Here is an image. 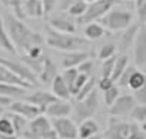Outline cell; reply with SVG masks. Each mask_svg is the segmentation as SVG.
I'll return each mask as SVG.
<instances>
[{
  "label": "cell",
  "mask_w": 146,
  "mask_h": 139,
  "mask_svg": "<svg viewBox=\"0 0 146 139\" xmlns=\"http://www.w3.org/2000/svg\"><path fill=\"white\" fill-rule=\"evenodd\" d=\"M0 48H3L5 51H8V53H11V54H17V50H16L14 45H13L8 33H6L5 23H3L2 19H0Z\"/></svg>",
  "instance_id": "484cf974"
},
{
  "label": "cell",
  "mask_w": 146,
  "mask_h": 139,
  "mask_svg": "<svg viewBox=\"0 0 146 139\" xmlns=\"http://www.w3.org/2000/svg\"><path fill=\"white\" fill-rule=\"evenodd\" d=\"M6 116L11 119V124H13V128H14V133L17 134L19 138H22L23 131L27 130V127H28V122L30 121L27 119V117H23L22 114H17V113H8Z\"/></svg>",
  "instance_id": "cb8c5ba5"
},
{
  "label": "cell",
  "mask_w": 146,
  "mask_h": 139,
  "mask_svg": "<svg viewBox=\"0 0 146 139\" xmlns=\"http://www.w3.org/2000/svg\"><path fill=\"white\" fill-rule=\"evenodd\" d=\"M145 85H146V74L137 68L134 73H132V76L129 79V83H127V88H131L132 91H135V90L141 88V87H145Z\"/></svg>",
  "instance_id": "4316f807"
},
{
  "label": "cell",
  "mask_w": 146,
  "mask_h": 139,
  "mask_svg": "<svg viewBox=\"0 0 146 139\" xmlns=\"http://www.w3.org/2000/svg\"><path fill=\"white\" fill-rule=\"evenodd\" d=\"M72 110H73L72 104L68 102V100L58 99L45 108V114H47L48 117H53V119L54 117H67L72 114Z\"/></svg>",
  "instance_id": "5bb4252c"
},
{
  "label": "cell",
  "mask_w": 146,
  "mask_h": 139,
  "mask_svg": "<svg viewBox=\"0 0 146 139\" xmlns=\"http://www.w3.org/2000/svg\"><path fill=\"white\" fill-rule=\"evenodd\" d=\"M134 59L137 67L146 65V25H140L134 42Z\"/></svg>",
  "instance_id": "7c38bea8"
},
{
  "label": "cell",
  "mask_w": 146,
  "mask_h": 139,
  "mask_svg": "<svg viewBox=\"0 0 146 139\" xmlns=\"http://www.w3.org/2000/svg\"><path fill=\"white\" fill-rule=\"evenodd\" d=\"M89 77L90 76H87V74H84V73H79L78 74V77H76V81H75V83H73V88H72V96H76L78 94V91L84 87V83L89 81Z\"/></svg>",
  "instance_id": "74e56055"
},
{
  "label": "cell",
  "mask_w": 146,
  "mask_h": 139,
  "mask_svg": "<svg viewBox=\"0 0 146 139\" xmlns=\"http://www.w3.org/2000/svg\"><path fill=\"white\" fill-rule=\"evenodd\" d=\"M0 139H20V138L16 136V134H11V136H2V134H0Z\"/></svg>",
  "instance_id": "bcb514c9"
},
{
  "label": "cell",
  "mask_w": 146,
  "mask_h": 139,
  "mask_svg": "<svg viewBox=\"0 0 146 139\" xmlns=\"http://www.w3.org/2000/svg\"><path fill=\"white\" fill-rule=\"evenodd\" d=\"M129 65V59H127L126 54H117V59H115V65H113V71H112V81H118L120 76L123 74V71L127 68Z\"/></svg>",
  "instance_id": "d4e9b609"
},
{
  "label": "cell",
  "mask_w": 146,
  "mask_h": 139,
  "mask_svg": "<svg viewBox=\"0 0 146 139\" xmlns=\"http://www.w3.org/2000/svg\"><path fill=\"white\" fill-rule=\"evenodd\" d=\"M23 139H58V134L53 128V124L45 114H39L31 119L28 127L22 134Z\"/></svg>",
  "instance_id": "3957f363"
},
{
  "label": "cell",
  "mask_w": 146,
  "mask_h": 139,
  "mask_svg": "<svg viewBox=\"0 0 146 139\" xmlns=\"http://www.w3.org/2000/svg\"><path fill=\"white\" fill-rule=\"evenodd\" d=\"M23 99H27L28 102L34 104V105L40 107L44 111L47 108L50 104H53L54 100H58V97L53 94L51 91H45V90H34V91H31L30 94H27Z\"/></svg>",
  "instance_id": "4fadbf2b"
},
{
  "label": "cell",
  "mask_w": 146,
  "mask_h": 139,
  "mask_svg": "<svg viewBox=\"0 0 146 139\" xmlns=\"http://www.w3.org/2000/svg\"><path fill=\"white\" fill-rule=\"evenodd\" d=\"M118 2H121V0H96V2L89 3L84 16L79 17V20H81L82 23L98 22V20H101Z\"/></svg>",
  "instance_id": "5b68a950"
},
{
  "label": "cell",
  "mask_w": 146,
  "mask_h": 139,
  "mask_svg": "<svg viewBox=\"0 0 146 139\" xmlns=\"http://www.w3.org/2000/svg\"><path fill=\"white\" fill-rule=\"evenodd\" d=\"M87 3H92V2H96V0H86Z\"/></svg>",
  "instance_id": "681fc988"
},
{
  "label": "cell",
  "mask_w": 146,
  "mask_h": 139,
  "mask_svg": "<svg viewBox=\"0 0 146 139\" xmlns=\"http://www.w3.org/2000/svg\"><path fill=\"white\" fill-rule=\"evenodd\" d=\"M56 76H58V68H56V65H54V62L51 60L50 57H47V56H45L42 70H40L39 74H37L39 82L44 83V85H51V82L54 81V77H56Z\"/></svg>",
  "instance_id": "9a60e30c"
},
{
  "label": "cell",
  "mask_w": 146,
  "mask_h": 139,
  "mask_svg": "<svg viewBox=\"0 0 146 139\" xmlns=\"http://www.w3.org/2000/svg\"><path fill=\"white\" fill-rule=\"evenodd\" d=\"M113 85H115V81H112V77H101L98 81V88L101 91H106V90H109Z\"/></svg>",
  "instance_id": "60d3db41"
},
{
  "label": "cell",
  "mask_w": 146,
  "mask_h": 139,
  "mask_svg": "<svg viewBox=\"0 0 146 139\" xmlns=\"http://www.w3.org/2000/svg\"><path fill=\"white\" fill-rule=\"evenodd\" d=\"M95 85H96V83H95V79H93V77H89V81L84 83V87H82V88L78 91V94L75 96V99H76V100H82L84 97H87L90 93L95 90Z\"/></svg>",
  "instance_id": "1f68e13d"
},
{
  "label": "cell",
  "mask_w": 146,
  "mask_h": 139,
  "mask_svg": "<svg viewBox=\"0 0 146 139\" xmlns=\"http://www.w3.org/2000/svg\"><path fill=\"white\" fill-rule=\"evenodd\" d=\"M8 107H9V111L17 113V114H22V116L27 117L28 121L37 117L39 114H45V111L40 108V107H37V105H34V104L28 102L27 99H23V100H19V99L13 100Z\"/></svg>",
  "instance_id": "8fae6325"
},
{
  "label": "cell",
  "mask_w": 146,
  "mask_h": 139,
  "mask_svg": "<svg viewBox=\"0 0 146 139\" xmlns=\"http://www.w3.org/2000/svg\"><path fill=\"white\" fill-rule=\"evenodd\" d=\"M140 128H141V130H143L145 133H146V122H141V124H140Z\"/></svg>",
  "instance_id": "c3c4849f"
},
{
  "label": "cell",
  "mask_w": 146,
  "mask_h": 139,
  "mask_svg": "<svg viewBox=\"0 0 146 139\" xmlns=\"http://www.w3.org/2000/svg\"><path fill=\"white\" fill-rule=\"evenodd\" d=\"M132 96H134V99H135V102H137V104L146 105V85L141 87V88H138V90H135Z\"/></svg>",
  "instance_id": "f35d334b"
},
{
  "label": "cell",
  "mask_w": 146,
  "mask_h": 139,
  "mask_svg": "<svg viewBox=\"0 0 146 139\" xmlns=\"http://www.w3.org/2000/svg\"><path fill=\"white\" fill-rule=\"evenodd\" d=\"M132 130V122H126L121 117L112 116L107 121V130L104 138L106 139H129Z\"/></svg>",
  "instance_id": "52a82bcc"
},
{
  "label": "cell",
  "mask_w": 146,
  "mask_h": 139,
  "mask_svg": "<svg viewBox=\"0 0 146 139\" xmlns=\"http://www.w3.org/2000/svg\"><path fill=\"white\" fill-rule=\"evenodd\" d=\"M115 59H117V54L112 56V57L103 60V67H101V77H110L112 76V71H113V65H115Z\"/></svg>",
  "instance_id": "8d00e7d4"
},
{
  "label": "cell",
  "mask_w": 146,
  "mask_h": 139,
  "mask_svg": "<svg viewBox=\"0 0 146 139\" xmlns=\"http://www.w3.org/2000/svg\"><path fill=\"white\" fill-rule=\"evenodd\" d=\"M120 94H121V93H120V87L115 83V85L110 87L109 90L103 91V100H104V104H106L107 107H110L118 99V96H120Z\"/></svg>",
  "instance_id": "f546056e"
},
{
  "label": "cell",
  "mask_w": 146,
  "mask_h": 139,
  "mask_svg": "<svg viewBox=\"0 0 146 139\" xmlns=\"http://www.w3.org/2000/svg\"><path fill=\"white\" fill-rule=\"evenodd\" d=\"M87 139H106L104 136H101V134H95V136H92V138H87Z\"/></svg>",
  "instance_id": "7dc6e473"
},
{
  "label": "cell",
  "mask_w": 146,
  "mask_h": 139,
  "mask_svg": "<svg viewBox=\"0 0 146 139\" xmlns=\"http://www.w3.org/2000/svg\"><path fill=\"white\" fill-rule=\"evenodd\" d=\"M135 70H137V67H135V65H127V68L123 71V74L120 76V79H118L115 83L120 87V88H126L127 83H129V79H131L132 73H134Z\"/></svg>",
  "instance_id": "d6a6232c"
},
{
  "label": "cell",
  "mask_w": 146,
  "mask_h": 139,
  "mask_svg": "<svg viewBox=\"0 0 146 139\" xmlns=\"http://www.w3.org/2000/svg\"><path fill=\"white\" fill-rule=\"evenodd\" d=\"M45 43L59 51H86L89 48V40L86 37H79L76 34L61 33L53 30L50 25L45 26Z\"/></svg>",
  "instance_id": "7a4b0ae2"
},
{
  "label": "cell",
  "mask_w": 146,
  "mask_h": 139,
  "mask_svg": "<svg viewBox=\"0 0 146 139\" xmlns=\"http://www.w3.org/2000/svg\"><path fill=\"white\" fill-rule=\"evenodd\" d=\"M87 51H67L62 56V67L64 68H78L84 60L89 59Z\"/></svg>",
  "instance_id": "2e32d148"
},
{
  "label": "cell",
  "mask_w": 146,
  "mask_h": 139,
  "mask_svg": "<svg viewBox=\"0 0 146 139\" xmlns=\"http://www.w3.org/2000/svg\"><path fill=\"white\" fill-rule=\"evenodd\" d=\"M50 26L56 31L61 33H68V34H75L76 31V23L73 22L70 17H64V16H54L50 19Z\"/></svg>",
  "instance_id": "e0dca14e"
},
{
  "label": "cell",
  "mask_w": 146,
  "mask_h": 139,
  "mask_svg": "<svg viewBox=\"0 0 146 139\" xmlns=\"http://www.w3.org/2000/svg\"><path fill=\"white\" fill-rule=\"evenodd\" d=\"M92 70H93V62L90 60V59L84 60V62H82V64L78 67V71H79V73H84V74H87V76H90Z\"/></svg>",
  "instance_id": "b9f144b4"
},
{
  "label": "cell",
  "mask_w": 146,
  "mask_h": 139,
  "mask_svg": "<svg viewBox=\"0 0 146 139\" xmlns=\"http://www.w3.org/2000/svg\"><path fill=\"white\" fill-rule=\"evenodd\" d=\"M98 111V91L93 90L92 93L84 97L82 100H76V105H75V114H76V119L81 122V121L90 119L93 114Z\"/></svg>",
  "instance_id": "8992f818"
},
{
  "label": "cell",
  "mask_w": 146,
  "mask_h": 139,
  "mask_svg": "<svg viewBox=\"0 0 146 139\" xmlns=\"http://www.w3.org/2000/svg\"><path fill=\"white\" fill-rule=\"evenodd\" d=\"M132 23V12L127 9H110L101 19V25L106 30L117 33V31L126 30Z\"/></svg>",
  "instance_id": "277c9868"
},
{
  "label": "cell",
  "mask_w": 146,
  "mask_h": 139,
  "mask_svg": "<svg viewBox=\"0 0 146 139\" xmlns=\"http://www.w3.org/2000/svg\"><path fill=\"white\" fill-rule=\"evenodd\" d=\"M79 71L78 68H65V71L62 73V77H64L65 83L68 85V88H70V93H72V88H73V83H75L76 77H78Z\"/></svg>",
  "instance_id": "d590c367"
},
{
  "label": "cell",
  "mask_w": 146,
  "mask_h": 139,
  "mask_svg": "<svg viewBox=\"0 0 146 139\" xmlns=\"http://www.w3.org/2000/svg\"><path fill=\"white\" fill-rule=\"evenodd\" d=\"M23 14L25 17H39L44 16V3L42 0H25L23 2Z\"/></svg>",
  "instance_id": "44dd1931"
},
{
  "label": "cell",
  "mask_w": 146,
  "mask_h": 139,
  "mask_svg": "<svg viewBox=\"0 0 146 139\" xmlns=\"http://www.w3.org/2000/svg\"><path fill=\"white\" fill-rule=\"evenodd\" d=\"M98 131H100V125L93 119L81 121L79 125H78V138L79 139L92 138V136H95V134H98Z\"/></svg>",
  "instance_id": "ffe728a7"
},
{
  "label": "cell",
  "mask_w": 146,
  "mask_h": 139,
  "mask_svg": "<svg viewBox=\"0 0 146 139\" xmlns=\"http://www.w3.org/2000/svg\"><path fill=\"white\" fill-rule=\"evenodd\" d=\"M140 25L141 23H131L126 30H123V36L120 39V48L123 51H126L127 48L134 47V42H135V37L138 34V30H140Z\"/></svg>",
  "instance_id": "ac0fdd59"
},
{
  "label": "cell",
  "mask_w": 146,
  "mask_h": 139,
  "mask_svg": "<svg viewBox=\"0 0 146 139\" xmlns=\"http://www.w3.org/2000/svg\"><path fill=\"white\" fill-rule=\"evenodd\" d=\"M27 93H28V88H23V87H19V85H11V83H0V94L11 97L13 100L20 96L25 97Z\"/></svg>",
  "instance_id": "603a6c76"
},
{
  "label": "cell",
  "mask_w": 146,
  "mask_h": 139,
  "mask_svg": "<svg viewBox=\"0 0 146 139\" xmlns=\"http://www.w3.org/2000/svg\"><path fill=\"white\" fill-rule=\"evenodd\" d=\"M0 134H2V136H11V134H16L14 128H13V124H11V119H9L6 114L5 116H0Z\"/></svg>",
  "instance_id": "4dcf8cb0"
},
{
  "label": "cell",
  "mask_w": 146,
  "mask_h": 139,
  "mask_svg": "<svg viewBox=\"0 0 146 139\" xmlns=\"http://www.w3.org/2000/svg\"><path fill=\"white\" fill-rule=\"evenodd\" d=\"M135 122L141 124V122H146V105H141V104H137L135 108L132 110V113L129 114Z\"/></svg>",
  "instance_id": "836d02e7"
},
{
  "label": "cell",
  "mask_w": 146,
  "mask_h": 139,
  "mask_svg": "<svg viewBox=\"0 0 146 139\" xmlns=\"http://www.w3.org/2000/svg\"><path fill=\"white\" fill-rule=\"evenodd\" d=\"M51 93H53L58 99H64V100H67L68 97L72 96L70 88H68V85L65 83L62 74H58L56 77H54V81L51 82Z\"/></svg>",
  "instance_id": "d6986e66"
},
{
  "label": "cell",
  "mask_w": 146,
  "mask_h": 139,
  "mask_svg": "<svg viewBox=\"0 0 146 139\" xmlns=\"http://www.w3.org/2000/svg\"><path fill=\"white\" fill-rule=\"evenodd\" d=\"M44 3V16H48L54 9V6L58 5V0H42Z\"/></svg>",
  "instance_id": "7bdbcfd3"
},
{
  "label": "cell",
  "mask_w": 146,
  "mask_h": 139,
  "mask_svg": "<svg viewBox=\"0 0 146 139\" xmlns=\"http://www.w3.org/2000/svg\"><path fill=\"white\" fill-rule=\"evenodd\" d=\"M6 8H9L13 11L16 17L19 19H23L25 14H23V0H0Z\"/></svg>",
  "instance_id": "83f0119b"
},
{
  "label": "cell",
  "mask_w": 146,
  "mask_h": 139,
  "mask_svg": "<svg viewBox=\"0 0 146 139\" xmlns=\"http://www.w3.org/2000/svg\"><path fill=\"white\" fill-rule=\"evenodd\" d=\"M11 102H13L11 97H6V96H2V94H0V111L3 110V107H8Z\"/></svg>",
  "instance_id": "f6af8a7d"
},
{
  "label": "cell",
  "mask_w": 146,
  "mask_h": 139,
  "mask_svg": "<svg viewBox=\"0 0 146 139\" xmlns=\"http://www.w3.org/2000/svg\"><path fill=\"white\" fill-rule=\"evenodd\" d=\"M73 2L75 0H58V8H59V11H67L68 8L73 5Z\"/></svg>",
  "instance_id": "ee69618b"
},
{
  "label": "cell",
  "mask_w": 146,
  "mask_h": 139,
  "mask_svg": "<svg viewBox=\"0 0 146 139\" xmlns=\"http://www.w3.org/2000/svg\"><path fill=\"white\" fill-rule=\"evenodd\" d=\"M145 25H146V22H145Z\"/></svg>",
  "instance_id": "f907efd6"
},
{
  "label": "cell",
  "mask_w": 146,
  "mask_h": 139,
  "mask_svg": "<svg viewBox=\"0 0 146 139\" xmlns=\"http://www.w3.org/2000/svg\"><path fill=\"white\" fill-rule=\"evenodd\" d=\"M137 16L140 22H146V0H137Z\"/></svg>",
  "instance_id": "ab89813d"
},
{
  "label": "cell",
  "mask_w": 146,
  "mask_h": 139,
  "mask_svg": "<svg viewBox=\"0 0 146 139\" xmlns=\"http://www.w3.org/2000/svg\"><path fill=\"white\" fill-rule=\"evenodd\" d=\"M87 5L89 3L86 2V0H75L73 5L67 9L68 16L70 17H82L86 12V9H87Z\"/></svg>",
  "instance_id": "f1b7e54d"
},
{
  "label": "cell",
  "mask_w": 146,
  "mask_h": 139,
  "mask_svg": "<svg viewBox=\"0 0 146 139\" xmlns=\"http://www.w3.org/2000/svg\"><path fill=\"white\" fill-rule=\"evenodd\" d=\"M0 64L5 65L8 70H11L13 73H16L17 76H20L22 79H25L27 82H30L33 87L37 85V82H39V79H37V76L34 74L31 70L27 67L25 64H23L22 60L17 62V60H11V59H5V57H0Z\"/></svg>",
  "instance_id": "9c48e42d"
},
{
  "label": "cell",
  "mask_w": 146,
  "mask_h": 139,
  "mask_svg": "<svg viewBox=\"0 0 146 139\" xmlns=\"http://www.w3.org/2000/svg\"><path fill=\"white\" fill-rule=\"evenodd\" d=\"M5 28L8 33L9 39H11L13 45L16 47L17 51L25 53L27 50H30L31 47L44 43V37L36 31H31L25 23L22 22V19L16 17L14 14H8L5 19Z\"/></svg>",
  "instance_id": "6da1fadb"
},
{
  "label": "cell",
  "mask_w": 146,
  "mask_h": 139,
  "mask_svg": "<svg viewBox=\"0 0 146 139\" xmlns=\"http://www.w3.org/2000/svg\"><path fill=\"white\" fill-rule=\"evenodd\" d=\"M117 54V45L115 43H104L101 47V50H100L98 53V57L101 59V60H106V59L112 57V56Z\"/></svg>",
  "instance_id": "e575fe53"
},
{
  "label": "cell",
  "mask_w": 146,
  "mask_h": 139,
  "mask_svg": "<svg viewBox=\"0 0 146 139\" xmlns=\"http://www.w3.org/2000/svg\"><path fill=\"white\" fill-rule=\"evenodd\" d=\"M135 105H137V102H135L132 94H120L118 99L109 107V113H110V116L124 117L132 113Z\"/></svg>",
  "instance_id": "30bf717a"
},
{
  "label": "cell",
  "mask_w": 146,
  "mask_h": 139,
  "mask_svg": "<svg viewBox=\"0 0 146 139\" xmlns=\"http://www.w3.org/2000/svg\"><path fill=\"white\" fill-rule=\"evenodd\" d=\"M106 34V28L101 25V22H89L84 26V37L87 40H98Z\"/></svg>",
  "instance_id": "7402d4cb"
},
{
  "label": "cell",
  "mask_w": 146,
  "mask_h": 139,
  "mask_svg": "<svg viewBox=\"0 0 146 139\" xmlns=\"http://www.w3.org/2000/svg\"><path fill=\"white\" fill-rule=\"evenodd\" d=\"M58 139H76L78 138V125L70 117H54L51 121Z\"/></svg>",
  "instance_id": "ba28073f"
}]
</instances>
